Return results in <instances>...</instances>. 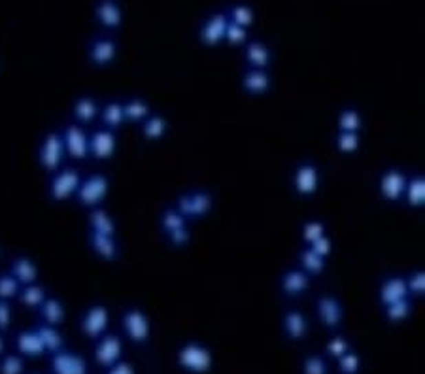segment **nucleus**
Here are the masks:
<instances>
[{
  "label": "nucleus",
  "mask_w": 425,
  "mask_h": 374,
  "mask_svg": "<svg viewBox=\"0 0 425 374\" xmlns=\"http://www.w3.org/2000/svg\"><path fill=\"white\" fill-rule=\"evenodd\" d=\"M157 227L163 234L164 242L174 250H186L193 244V229L191 221L179 214L171 204H164L157 214Z\"/></svg>",
  "instance_id": "1"
},
{
  "label": "nucleus",
  "mask_w": 425,
  "mask_h": 374,
  "mask_svg": "<svg viewBox=\"0 0 425 374\" xmlns=\"http://www.w3.org/2000/svg\"><path fill=\"white\" fill-rule=\"evenodd\" d=\"M172 206L178 210L182 216L189 219L191 223H199L202 219L214 214L216 210V195L206 187H191L186 191H179Z\"/></svg>",
  "instance_id": "2"
},
{
  "label": "nucleus",
  "mask_w": 425,
  "mask_h": 374,
  "mask_svg": "<svg viewBox=\"0 0 425 374\" xmlns=\"http://www.w3.org/2000/svg\"><path fill=\"white\" fill-rule=\"evenodd\" d=\"M112 191V178L106 173H91L82 176L78 191L74 195V201L85 210L105 206Z\"/></svg>",
  "instance_id": "3"
},
{
  "label": "nucleus",
  "mask_w": 425,
  "mask_h": 374,
  "mask_svg": "<svg viewBox=\"0 0 425 374\" xmlns=\"http://www.w3.org/2000/svg\"><path fill=\"white\" fill-rule=\"evenodd\" d=\"M291 191L298 199H314L321 189V168L312 159H303L293 166L290 176Z\"/></svg>",
  "instance_id": "4"
},
{
  "label": "nucleus",
  "mask_w": 425,
  "mask_h": 374,
  "mask_svg": "<svg viewBox=\"0 0 425 374\" xmlns=\"http://www.w3.org/2000/svg\"><path fill=\"white\" fill-rule=\"evenodd\" d=\"M65 159H67V151H65V144L61 138L59 129L47 131L38 144L36 163L40 170L45 174L57 173L61 166L65 165Z\"/></svg>",
  "instance_id": "5"
},
{
  "label": "nucleus",
  "mask_w": 425,
  "mask_h": 374,
  "mask_svg": "<svg viewBox=\"0 0 425 374\" xmlns=\"http://www.w3.org/2000/svg\"><path fill=\"white\" fill-rule=\"evenodd\" d=\"M82 180V173L74 168V166H61L57 173L50 174V180H47V187H45V193L47 199L55 204H63L74 199L78 186Z\"/></svg>",
  "instance_id": "6"
},
{
  "label": "nucleus",
  "mask_w": 425,
  "mask_h": 374,
  "mask_svg": "<svg viewBox=\"0 0 425 374\" xmlns=\"http://www.w3.org/2000/svg\"><path fill=\"white\" fill-rule=\"evenodd\" d=\"M408 180V173L397 165H389L382 168L376 176V193L378 199L386 204H401L404 187Z\"/></svg>",
  "instance_id": "7"
},
{
  "label": "nucleus",
  "mask_w": 425,
  "mask_h": 374,
  "mask_svg": "<svg viewBox=\"0 0 425 374\" xmlns=\"http://www.w3.org/2000/svg\"><path fill=\"white\" fill-rule=\"evenodd\" d=\"M179 368H184L189 374H206L214 367V353L201 342L189 340L186 344L179 346L176 353Z\"/></svg>",
  "instance_id": "8"
},
{
  "label": "nucleus",
  "mask_w": 425,
  "mask_h": 374,
  "mask_svg": "<svg viewBox=\"0 0 425 374\" xmlns=\"http://www.w3.org/2000/svg\"><path fill=\"white\" fill-rule=\"evenodd\" d=\"M121 327L127 338L135 344H146L151 338L153 323L149 314L140 307H127L121 312Z\"/></svg>",
  "instance_id": "9"
},
{
  "label": "nucleus",
  "mask_w": 425,
  "mask_h": 374,
  "mask_svg": "<svg viewBox=\"0 0 425 374\" xmlns=\"http://www.w3.org/2000/svg\"><path fill=\"white\" fill-rule=\"evenodd\" d=\"M120 151V136L116 131L106 127L93 129L89 133V159L106 163L112 161Z\"/></svg>",
  "instance_id": "10"
},
{
  "label": "nucleus",
  "mask_w": 425,
  "mask_h": 374,
  "mask_svg": "<svg viewBox=\"0 0 425 374\" xmlns=\"http://www.w3.org/2000/svg\"><path fill=\"white\" fill-rule=\"evenodd\" d=\"M59 133L63 144H65L67 157L74 159V161H87L89 159V131L87 129L70 121L59 129Z\"/></svg>",
  "instance_id": "11"
},
{
  "label": "nucleus",
  "mask_w": 425,
  "mask_h": 374,
  "mask_svg": "<svg viewBox=\"0 0 425 374\" xmlns=\"http://www.w3.org/2000/svg\"><path fill=\"white\" fill-rule=\"evenodd\" d=\"M314 310L321 325L327 329H338L346 318L344 302L333 293H320L314 300Z\"/></svg>",
  "instance_id": "12"
},
{
  "label": "nucleus",
  "mask_w": 425,
  "mask_h": 374,
  "mask_svg": "<svg viewBox=\"0 0 425 374\" xmlns=\"http://www.w3.org/2000/svg\"><path fill=\"white\" fill-rule=\"evenodd\" d=\"M312 280L298 267H287L278 274V292L285 299H301L312 289Z\"/></svg>",
  "instance_id": "13"
},
{
  "label": "nucleus",
  "mask_w": 425,
  "mask_h": 374,
  "mask_svg": "<svg viewBox=\"0 0 425 374\" xmlns=\"http://www.w3.org/2000/svg\"><path fill=\"white\" fill-rule=\"evenodd\" d=\"M412 299L411 293L406 289L404 274L401 272H389L386 276H382L376 285V300L380 308H386L389 305H395L399 300Z\"/></svg>",
  "instance_id": "14"
},
{
  "label": "nucleus",
  "mask_w": 425,
  "mask_h": 374,
  "mask_svg": "<svg viewBox=\"0 0 425 374\" xmlns=\"http://www.w3.org/2000/svg\"><path fill=\"white\" fill-rule=\"evenodd\" d=\"M110 327V308L102 302H93L85 308L82 320H80V329L87 338L97 340Z\"/></svg>",
  "instance_id": "15"
},
{
  "label": "nucleus",
  "mask_w": 425,
  "mask_h": 374,
  "mask_svg": "<svg viewBox=\"0 0 425 374\" xmlns=\"http://www.w3.org/2000/svg\"><path fill=\"white\" fill-rule=\"evenodd\" d=\"M240 91L250 98L267 97L274 87V78L267 68H248L240 76Z\"/></svg>",
  "instance_id": "16"
},
{
  "label": "nucleus",
  "mask_w": 425,
  "mask_h": 374,
  "mask_svg": "<svg viewBox=\"0 0 425 374\" xmlns=\"http://www.w3.org/2000/svg\"><path fill=\"white\" fill-rule=\"evenodd\" d=\"M87 246L93 252V255L105 263L120 261L121 257V242L113 234H98V232L87 231L85 234Z\"/></svg>",
  "instance_id": "17"
},
{
  "label": "nucleus",
  "mask_w": 425,
  "mask_h": 374,
  "mask_svg": "<svg viewBox=\"0 0 425 374\" xmlns=\"http://www.w3.org/2000/svg\"><path fill=\"white\" fill-rule=\"evenodd\" d=\"M118 42L110 36H97L87 47V59L95 68H108L118 59Z\"/></svg>",
  "instance_id": "18"
},
{
  "label": "nucleus",
  "mask_w": 425,
  "mask_h": 374,
  "mask_svg": "<svg viewBox=\"0 0 425 374\" xmlns=\"http://www.w3.org/2000/svg\"><path fill=\"white\" fill-rule=\"evenodd\" d=\"M138 131H140V138L144 142H163L164 138L168 136V133H171V120H168V116L153 110V112L149 113L148 118L138 125Z\"/></svg>",
  "instance_id": "19"
},
{
  "label": "nucleus",
  "mask_w": 425,
  "mask_h": 374,
  "mask_svg": "<svg viewBox=\"0 0 425 374\" xmlns=\"http://www.w3.org/2000/svg\"><path fill=\"white\" fill-rule=\"evenodd\" d=\"M123 353V340L118 335H102L97 338V346H95V361L100 367H112L113 363H118L121 360Z\"/></svg>",
  "instance_id": "20"
},
{
  "label": "nucleus",
  "mask_w": 425,
  "mask_h": 374,
  "mask_svg": "<svg viewBox=\"0 0 425 374\" xmlns=\"http://www.w3.org/2000/svg\"><path fill=\"white\" fill-rule=\"evenodd\" d=\"M50 367L53 374H89L87 361L80 353L67 352V350L52 353Z\"/></svg>",
  "instance_id": "21"
},
{
  "label": "nucleus",
  "mask_w": 425,
  "mask_h": 374,
  "mask_svg": "<svg viewBox=\"0 0 425 374\" xmlns=\"http://www.w3.org/2000/svg\"><path fill=\"white\" fill-rule=\"evenodd\" d=\"M227 23H229V17L224 12H217V14L206 17L201 25V30H199V38H201L202 44L208 45V47H216L221 44L225 40Z\"/></svg>",
  "instance_id": "22"
},
{
  "label": "nucleus",
  "mask_w": 425,
  "mask_h": 374,
  "mask_svg": "<svg viewBox=\"0 0 425 374\" xmlns=\"http://www.w3.org/2000/svg\"><path fill=\"white\" fill-rule=\"evenodd\" d=\"M8 272L17 280L19 285L34 284L40 282V267L34 259H30L27 255H15L8 263Z\"/></svg>",
  "instance_id": "23"
},
{
  "label": "nucleus",
  "mask_w": 425,
  "mask_h": 374,
  "mask_svg": "<svg viewBox=\"0 0 425 374\" xmlns=\"http://www.w3.org/2000/svg\"><path fill=\"white\" fill-rule=\"evenodd\" d=\"M282 329L285 333V337L293 340V342H297V340H303L308 335L310 323H308V318H306L303 310L287 308V310H283L282 314Z\"/></svg>",
  "instance_id": "24"
},
{
  "label": "nucleus",
  "mask_w": 425,
  "mask_h": 374,
  "mask_svg": "<svg viewBox=\"0 0 425 374\" xmlns=\"http://www.w3.org/2000/svg\"><path fill=\"white\" fill-rule=\"evenodd\" d=\"M85 223H87V231L118 236V221H116V217L110 214V210L106 208V206H97V208L87 210Z\"/></svg>",
  "instance_id": "25"
},
{
  "label": "nucleus",
  "mask_w": 425,
  "mask_h": 374,
  "mask_svg": "<svg viewBox=\"0 0 425 374\" xmlns=\"http://www.w3.org/2000/svg\"><path fill=\"white\" fill-rule=\"evenodd\" d=\"M95 19L105 29L118 30L123 25V10L118 0H98L95 4Z\"/></svg>",
  "instance_id": "26"
},
{
  "label": "nucleus",
  "mask_w": 425,
  "mask_h": 374,
  "mask_svg": "<svg viewBox=\"0 0 425 374\" xmlns=\"http://www.w3.org/2000/svg\"><path fill=\"white\" fill-rule=\"evenodd\" d=\"M335 131H350V133H363L365 131V116L358 106L346 104L336 110Z\"/></svg>",
  "instance_id": "27"
},
{
  "label": "nucleus",
  "mask_w": 425,
  "mask_h": 374,
  "mask_svg": "<svg viewBox=\"0 0 425 374\" xmlns=\"http://www.w3.org/2000/svg\"><path fill=\"white\" fill-rule=\"evenodd\" d=\"M403 206L411 210H422L425 206V176L422 173L408 174L406 187H404Z\"/></svg>",
  "instance_id": "28"
},
{
  "label": "nucleus",
  "mask_w": 425,
  "mask_h": 374,
  "mask_svg": "<svg viewBox=\"0 0 425 374\" xmlns=\"http://www.w3.org/2000/svg\"><path fill=\"white\" fill-rule=\"evenodd\" d=\"M98 108H100V104L97 102V98L91 97V95H80L72 102V108H70L72 121L78 125L87 127L98 118Z\"/></svg>",
  "instance_id": "29"
},
{
  "label": "nucleus",
  "mask_w": 425,
  "mask_h": 374,
  "mask_svg": "<svg viewBox=\"0 0 425 374\" xmlns=\"http://www.w3.org/2000/svg\"><path fill=\"white\" fill-rule=\"evenodd\" d=\"M98 120H100V127L112 129V131H120L127 123H125V116H123V102L121 98H110L106 100L105 104H100L98 108Z\"/></svg>",
  "instance_id": "30"
},
{
  "label": "nucleus",
  "mask_w": 425,
  "mask_h": 374,
  "mask_svg": "<svg viewBox=\"0 0 425 374\" xmlns=\"http://www.w3.org/2000/svg\"><path fill=\"white\" fill-rule=\"evenodd\" d=\"M297 267L301 270H305L310 278H320L327 272L329 259L312 252L310 248L301 246L297 252Z\"/></svg>",
  "instance_id": "31"
},
{
  "label": "nucleus",
  "mask_w": 425,
  "mask_h": 374,
  "mask_svg": "<svg viewBox=\"0 0 425 374\" xmlns=\"http://www.w3.org/2000/svg\"><path fill=\"white\" fill-rule=\"evenodd\" d=\"M121 102H123V116H125V123L127 125H140L142 121L153 112L151 102H149L148 98L140 97V95L121 98Z\"/></svg>",
  "instance_id": "32"
},
{
  "label": "nucleus",
  "mask_w": 425,
  "mask_h": 374,
  "mask_svg": "<svg viewBox=\"0 0 425 374\" xmlns=\"http://www.w3.org/2000/svg\"><path fill=\"white\" fill-rule=\"evenodd\" d=\"M38 316L40 320L47 325H55L59 327L67 320V307L65 302L59 299V297H53V295H47L44 299V302L38 307Z\"/></svg>",
  "instance_id": "33"
},
{
  "label": "nucleus",
  "mask_w": 425,
  "mask_h": 374,
  "mask_svg": "<svg viewBox=\"0 0 425 374\" xmlns=\"http://www.w3.org/2000/svg\"><path fill=\"white\" fill-rule=\"evenodd\" d=\"M15 350L19 355H25V358H40L45 353L44 344H42L34 327L23 329L15 335Z\"/></svg>",
  "instance_id": "34"
},
{
  "label": "nucleus",
  "mask_w": 425,
  "mask_h": 374,
  "mask_svg": "<svg viewBox=\"0 0 425 374\" xmlns=\"http://www.w3.org/2000/svg\"><path fill=\"white\" fill-rule=\"evenodd\" d=\"M244 63L248 68H267L272 65V52L261 40H252L244 47Z\"/></svg>",
  "instance_id": "35"
},
{
  "label": "nucleus",
  "mask_w": 425,
  "mask_h": 374,
  "mask_svg": "<svg viewBox=\"0 0 425 374\" xmlns=\"http://www.w3.org/2000/svg\"><path fill=\"white\" fill-rule=\"evenodd\" d=\"M333 148L342 157H353L363 148V133H350V131H335Z\"/></svg>",
  "instance_id": "36"
},
{
  "label": "nucleus",
  "mask_w": 425,
  "mask_h": 374,
  "mask_svg": "<svg viewBox=\"0 0 425 374\" xmlns=\"http://www.w3.org/2000/svg\"><path fill=\"white\" fill-rule=\"evenodd\" d=\"M47 295H50V289L40 284V282H34V284L21 285V289L17 293V299L15 300H19V305H23L25 308L38 310V307L44 302Z\"/></svg>",
  "instance_id": "37"
},
{
  "label": "nucleus",
  "mask_w": 425,
  "mask_h": 374,
  "mask_svg": "<svg viewBox=\"0 0 425 374\" xmlns=\"http://www.w3.org/2000/svg\"><path fill=\"white\" fill-rule=\"evenodd\" d=\"M34 329H36L38 337L44 344L45 353H55L65 348V337L61 335V331L55 325H47V323L42 322L38 323Z\"/></svg>",
  "instance_id": "38"
},
{
  "label": "nucleus",
  "mask_w": 425,
  "mask_h": 374,
  "mask_svg": "<svg viewBox=\"0 0 425 374\" xmlns=\"http://www.w3.org/2000/svg\"><path fill=\"white\" fill-rule=\"evenodd\" d=\"M329 229L323 219L320 217H308L305 219L301 227H298V239H301V246H308L312 244L314 240H318L323 234H327Z\"/></svg>",
  "instance_id": "39"
},
{
  "label": "nucleus",
  "mask_w": 425,
  "mask_h": 374,
  "mask_svg": "<svg viewBox=\"0 0 425 374\" xmlns=\"http://www.w3.org/2000/svg\"><path fill=\"white\" fill-rule=\"evenodd\" d=\"M414 312V299H404L399 300L395 305H389V307L382 308V314L388 320L389 323H403Z\"/></svg>",
  "instance_id": "40"
},
{
  "label": "nucleus",
  "mask_w": 425,
  "mask_h": 374,
  "mask_svg": "<svg viewBox=\"0 0 425 374\" xmlns=\"http://www.w3.org/2000/svg\"><path fill=\"white\" fill-rule=\"evenodd\" d=\"M225 14L229 17V21L237 23V25L244 27V29H250L255 23V12L248 4H232Z\"/></svg>",
  "instance_id": "41"
},
{
  "label": "nucleus",
  "mask_w": 425,
  "mask_h": 374,
  "mask_svg": "<svg viewBox=\"0 0 425 374\" xmlns=\"http://www.w3.org/2000/svg\"><path fill=\"white\" fill-rule=\"evenodd\" d=\"M406 289L411 293L412 299H424L425 297V270L414 269L408 274H404Z\"/></svg>",
  "instance_id": "42"
},
{
  "label": "nucleus",
  "mask_w": 425,
  "mask_h": 374,
  "mask_svg": "<svg viewBox=\"0 0 425 374\" xmlns=\"http://www.w3.org/2000/svg\"><path fill=\"white\" fill-rule=\"evenodd\" d=\"M25 361L19 353H2L0 355V374H23Z\"/></svg>",
  "instance_id": "43"
},
{
  "label": "nucleus",
  "mask_w": 425,
  "mask_h": 374,
  "mask_svg": "<svg viewBox=\"0 0 425 374\" xmlns=\"http://www.w3.org/2000/svg\"><path fill=\"white\" fill-rule=\"evenodd\" d=\"M21 285L17 284L10 272H0V299L2 300H15Z\"/></svg>",
  "instance_id": "44"
},
{
  "label": "nucleus",
  "mask_w": 425,
  "mask_h": 374,
  "mask_svg": "<svg viewBox=\"0 0 425 374\" xmlns=\"http://www.w3.org/2000/svg\"><path fill=\"white\" fill-rule=\"evenodd\" d=\"M229 45H244L248 42V29L240 27L237 23L229 21L225 29V40Z\"/></svg>",
  "instance_id": "45"
},
{
  "label": "nucleus",
  "mask_w": 425,
  "mask_h": 374,
  "mask_svg": "<svg viewBox=\"0 0 425 374\" xmlns=\"http://www.w3.org/2000/svg\"><path fill=\"white\" fill-rule=\"evenodd\" d=\"M306 248H310L312 252H316V254L321 255V257H325V259H331L333 254H335V240H333V236L327 232V234H323V236H320L318 240H314L312 244H308Z\"/></svg>",
  "instance_id": "46"
},
{
  "label": "nucleus",
  "mask_w": 425,
  "mask_h": 374,
  "mask_svg": "<svg viewBox=\"0 0 425 374\" xmlns=\"http://www.w3.org/2000/svg\"><path fill=\"white\" fill-rule=\"evenodd\" d=\"M336 361H338V371L342 374H358L359 367H361V358L351 350H348Z\"/></svg>",
  "instance_id": "47"
},
{
  "label": "nucleus",
  "mask_w": 425,
  "mask_h": 374,
  "mask_svg": "<svg viewBox=\"0 0 425 374\" xmlns=\"http://www.w3.org/2000/svg\"><path fill=\"white\" fill-rule=\"evenodd\" d=\"M303 374H327V363L321 355H308L303 363Z\"/></svg>",
  "instance_id": "48"
},
{
  "label": "nucleus",
  "mask_w": 425,
  "mask_h": 374,
  "mask_svg": "<svg viewBox=\"0 0 425 374\" xmlns=\"http://www.w3.org/2000/svg\"><path fill=\"white\" fill-rule=\"evenodd\" d=\"M325 350H327V353L331 355V358L338 360L340 355H344V353L348 352V350H351V348H350V342H348V338L333 337L327 342V346H325Z\"/></svg>",
  "instance_id": "49"
},
{
  "label": "nucleus",
  "mask_w": 425,
  "mask_h": 374,
  "mask_svg": "<svg viewBox=\"0 0 425 374\" xmlns=\"http://www.w3.org/2000/svg\"><path fill=\"white\" fill-rule=\"evenodd\" d=\"M14 320V308L10 305V300L0 299V331H8Z\"/></svg>",
  "instance_id": "50"
},
{
  "label": "nucleus",
  "mask_w": 425,
  "mask_h": 374,
  "mask_svg": "<svg viewBox=\"0 0 425 374\" xmlns=\"http://www.w3.org/2000/svg\"><path fill=\"white\" fill-rule=\"evenodd\" d=\"M108 374H135V368L127 361H118L112 367H108Z\"/></svg>",
  "instance_id": "51"
},
{
  "label": "nucleus",
  "mask_w": 425,
  "mask_h": 374,
  "mask_svg": "<svg viewBox=\"0 0 425 374\" xmlns=\"http://www.w3.org/2000/svg\"><path fill=\"white\" fill-rule=\"evenodd\" d=\"M4 350H6V344H4V338H2V335H0V355L4 353Z\"/></svg>",
  "instance_id": "52"
}]
</instances>
